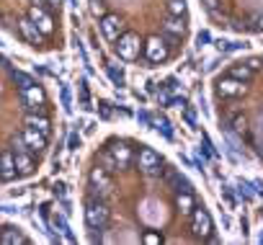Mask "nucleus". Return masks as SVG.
<instances>
[{
    "label": "nucleus",
    "instance_id": "1",
    "mask_svg": "<svg viewBox=\"0 0 263 245\" xmlns=\"http://www.w3.org/2000/svg\"><path fill=\"white\" fill-rule=\"evenodd\" d=\"M106 219H108V209H106V204L101 201V199H88L85 201V222L93 227V230H101L103 224H106Z\"/></svg>",
    "mask_w": 263,
    "mask_h": 245
},
{
    "label": "nucleus",
    "instance_id": "2",
    "mask_svg": "<svg viewBox=\"0 0 263 245\" xmlns=\"http://www.w3.org/2000/svg\"><path fill=\"white\" fill-rule=\"evenodd\" d=\"M119 44H116V54L121 57V60H135L137 54H140V36L137 34H132V31H124V34H119V39H116Z\"/></svg>",
    "mask_w": 263,
    "mask_h": 245
},
{
    "label": "nucleus",
    "instance_id": "3",
    "mask_svg": "<svg viewBox=\"0 0 263 245\" xmlns=\"http://www.w3.org/2000/svg\"><path fill=\"white\" fill-rule=\"evenodd\" d=\"M21 103H24V108L42 111V108H44V103H47L42 85H39V83H34L31 88H24V90H21Z\"/></svg>",
    "mask_w": 263,
    "mask_h": 245
},
{
    "label": "nucleus",
    "instance_id": "4",
    "mask_svg": "<svg viewBox=\"0 0 263 245\" xmlns=\"http://www.w3.org/2000/svg\"><path fill=\"white\" fill-rule=\"evenodd\" d=\"M137 163H140V168H142L147 176H160V173H163V168H160V158H158V153H155V150H150V147L140 150Z\"/></svg>",
    "mask_w": 263,
    "mask_h": 245
},
{
    "label": "nucleus",
    "instance_id": "5",
    "mask_svg": "<svg viewBox=\"0 0 263 245\" xmlns=\"http://www.w3.org/2000/svg\"><path fill=\"white\" fill-rule=\"evenodd\" d=\"M191 230H194V235L206 237V235L212 232V217H209L204 209H194V212H191Z\"/></svg>",
    "mask_w": 263,
    "mask_h": 245
},
{
    "label": "nucleus",
    "instance_id": "6",
    "mask_svg": "<svg viewBox=\"0 0 263 245\" xmlns=\"http://www.w3.org/2000/svg\"><path fill=\"white\" fill-rule=\"evenodd\" d=\"M18 31H21V36H24L29 44H34V47L44 42V34L39 31V26H36L31 18H21V21H18Z\"/></svg>",
    "mask_w": 263,
    "mask_h": 245
},
{
    "label": "nucleus",
    "instance_id": "7",
    "mask_svg": "<svg viewBox=\"0 0 263 245\" xmlns=\"http://www.w3.org/2000/svg\"><path fill=\"white\" fill-rule=\"evenodd\" d=\"M90 186H93V189H101V194H103V196H106V194H111L114 183H111L108 171H103L101 165H96V168L90 171Z\"/></svg>",
    "mask_w": 263,
    "mask_h": 245
},
{
    "label": "nucleus",
    "instance_id": "8",
    "mask_svg": "<svg viewBox=\"0 0 263 245\" xmlns=\"http://www.w3.org/2000/svg\"><path fill=\"white\" fill-rule=\"evenodd\" d=\"M29 18L39 26V31H42L44 36L52 31V18H49V13L44 11V6H31V8H29Z\"/></svg>",
    "mask_w": 263,
    "mask_h": 245
},
{
    "label": "nucleus",
    "instance_id": "9",
    "mask_svg": "<svg viewBox=\"0 0 263 245\" xmlns=\"http://www.w3.org/2000/svg\"><path fill=\"white\" fill-rule=\"evenodd\" d=\"M101 31H103V36L106 39H111V42H116L119 39V34H121V18L119 16H103L101 18Z\"/></svg>",
    "mask_w": 263,
    "mask_h": 245
},
{
    "label": "nucleus",
    "instance_id": "10",
    "mask_svg": "<svg viewBox=\"0 0 263 245\" xmlns=\"http://www.w3.org/2000/svg\"><path fill=\"white\" fill-rule=\"evenodd\" d=\"M145 54H147L150 62H163V60L168 57V49H165V44H163L158 36H153V39H147V44H145Z\"/></svg>",
    "mask_w": 263,
    "mask_h": 245
},
{
    "label": "nucleus",
    "instance_id": "11",
    "mask_svg": "<svg viewBox=\"0 0 263 245\" xmlns=\"http://www.w3.org/2000/svg\"><path fill=\"white\" fill-rule=\"evenodd\" d=\"M248 88L242 85V80H235V78H222V80H217V93L219 96H240V93H245Z\"/></svg>",
    "mask_w": 263,
    "mask_h": 245
},
{
    "label": "nucleus",
    "instance_id": "12",
    "mask_svg": "<svg viewBox=\"0 0 263 245\" xmlns=\"http://www.w3.org/2000/svg\"><path fill=\"white\" fill-rule=\"evenodd\" d=\"M18 173H16V160H13V153H0V178L3 181H13Z\"/></svg>",
    "mask_w": 263,
    "mask_h": 245
},
{
    "label": "nucleus",
    "instance_id": "13",
    "mask_svg": "<svg viewBox=\"0 0 263 245\" xmlns=\"http://www.w3.org/2000/svg\"><path fill=\"white\" fill-rule=\"evenodd\" d=\"M24 140H26V145L31 147V150H44L47 147V135H42L39 129H34V127H26L24 129Z\"/></svg>",
    "mask_w": 263,
    "mask_h": 245
},
{
    "label": "nucleus",
    "instance_id": "14",
    "mask_svg": "<svg viewBox=\"0 0 263 245\" xmlns=\"http://www.w3.org/2000/svg\"><path fill=\"white\" fill-rule=\"evenodd\" d=\"M26 127H34V129H39V132L47 135V137H49V129H52L49 119L42 116V114H29V116H26Z\"/></svg>",
    "mask_w": 263,
    "mask_h": 245
},
{
    "label": "nucleus",
    "instance_id": "15",
    "mask_svg": "<svg viewBox=\"0 0 263 245\" xmlns=\"http://www.w3.org/2000/svg\"><path fill=\"white\" fill-rule=\"evenodd\" d=\"M108 153L114 155V160H116V165H119V168H126V165L132 163V150H129L126 145H114Z\"/></svg>",
    "mask_w": 263,
    "mask_h": 245
},
{
    "label": "nucleus",
    "instance_id": "16",
    "mask_svg": "<svg viewBox=\"0 0 263 245\" xmlns=\"http://www.w3.org/2000/svg\"><path fill=\"white\" fill-rule=\"evenodd\" d=\"M13 160H16V173H18V176H29V173L34 171V160H31L29 153H16Z\"/></svg>",
    "mask_w": 263,
    "mask_h": 245
},
{
    "label": "nucleus",
    "instance_id": "17",
    "mask_svg": "<svg viewBox=\"0 0 263 245\" xmlns=\"http://www.w3.org/2000/svg\"><path fill=\"white\" fill-rule=\"evenodd\" d=\"M163 29H165L168 34H173V36H181V34L186 31V26H183L181 16H168V18H165V24H163Z\"/></svg>",
    "mask_w": 263,
    "mask_h": 245
},
{
    "label": "nucleus",
    "instance_id": "18",
    "mask_svg": "<svg viewBox=\"0 0 263 245\" xmlns=\"http://www.w3.org/2000/svg\"><path fill=\"white\" fill-rule=\"evenodd\" d=\"M168 181L176 186V191H178V194H194V186H191L181 173H168Z\"/></svg>",
    "mask_w": 263,
    "mask_h": 245
},
{
    "label": "nucleus",
    "instance_id": "19",
    "mask_svg": "<svg viewBox=\"0 0 263 245\" xmlns=\"http://www.w3.org/2000/svg\"><path fill=\"white\" fill-rule=\"evenodd\" d=\"M230 78H235V80H242V83H245V80H250V78H253V70H250L248 65H232V67H230Z\"/></svg>",
    "mask_w": 263,
    "mask_h": 245
},
{
    "label": "nucleus",
    "instance_id": "20",
    "mask_svg": "<svg viewBox=\"0 0 263 245\" xmlns=\"http://www.w3.org/2000/svg\"><path fill=\"white\" fill-rule=\"evenodd\" d=\"M0 242H3V245H13V242H26V237L21 232H16V230H6L3 235H0Z\"/></svg>",
    "mask_w": 263,
    "mask_h": 245
},
{
    "label": "nucleus",
    "instance_id": "21",
    "mask_svg": "<svg viewBox=\"0 0 263 245\" xmlns=\"http://www.w3.org/2000/svg\"><path fill=\"white\" fill-rule=\"evenodd\" d=\"M11 78H13V80L21 85V90H24V88H31V85L36 83L31 75H26V72H18V70H13V72H11Z\"/></svg>",
    "mask_w": 263,
    "mask_h": 245
},
{
    "label": "nucleus",
    "instance_id": "22",
    "mask_svg": "<svg viewBox=\"0 0 263 245\" xmlns=\"http://www.w3.org/2000/svg\"><path fill=\"white\" fill-rule=\"evenodd\" d=\"M98 160H101L98 165H101L103 171H108V173L119 171V165H116V160H114V155H111V153H101V158H98Z\"/></svg>",
    "mask_w": 263,
    "mask_h": 245
},
{
    "label": "nucleus",
    "instance_id": "23",
    "mask_svg": "<svg viewBox=\"0 0 263 245\" xmlns=\"http://www.w3.org/2000/svg\"><path fill=\"white\" fill-rule=\"evenodd\" d=\"M178 209L183 214H191L194 212V196L191 194H178Z\"/></svg>",
    "mask_w": 263,
    "mask_h": 245
},
{
    "label": "nucleus",
    "instance_id": "24",
    "mask_svg": "<svg viewBox=\"0 0 263 245\" xmlns=\"http://www.w3.org/2000/svg\"><path fill=\"white\" fill-rule=\"evenodd\" d=\"M168 11H171V16H183L186 13V0H168Z\"/></svg>",
    "mask_w": 263,
    "mask_h": 245
},
{
    "label": "nucleus",
    "instance_id": "25",
    "mask_svg": "<svg viewBox=\"0 0 263 245\" xmlns=\"http://www.w3.org/2000/svg\"><path fill=\"white\" fill-rule=\"evenodd\" d=\"M106 70H108V75H111V80H114V83H116V85L121 88V85H124V72H121V70H116L114 65H106Z\"/></svg>",
    "mask_w": 263,
    "mask_h": 245
},
{
    "label": "nucleus",
    "instance_id": "26",
    "mask_svg": "<svg viewBox=\"0 0 263 245\" xmlns=\"http://www.w3.org/2000/svg\"><path fill=\"white\" fill-rule=\"evenodd\" d=\"M13 150H16V153H29V150H31V147L26 145L24 135H16V137H13Z\"/></svg>",
    "mask_w": 263,
    "mask_h": 245
},
{
    "label": "nucleus",
    "instance_id": "27",
    "mask_svg": "<svg viewBox=\"0 0 263 245\" xmlns=\"http://www.w3.org/2000/svg\"><path fill=\"white\" fill-rule=\"evenodd\" d=\"M80 106H83V108H90V96H88L85 83H80Z\"/></svg>",
    "mask_w": 263,
    "mask_h": 245
},
{
    "label": "nucleus",
    "instance_id": "28",
    "mask_svg": "<svg viewBox=\"0 0 263 245\" xmlns=\"http://www.w3.org/2000/svg\"><path fill=\"white\" fill-rule=\"evenodd\" d=\"M90 11L93 16H103V0H90Z\"/></svg>",
    "mask_w": 263,
    "mask_h": 245
},
{
    "label": "nucleus",
    "instance_id": "29",
    "mask_svg": "<svg viewBox=\"0 0 263 245\" xmlns=\"http://www.w3.org/2000/svg\"><path fill=\"white\" fill-rule=\"evenodd\" d=\"M232 129H235V132H240V135L245 132V119H242V116H237V119L232 121Z\"/></svg>",
    "mask_w": 263,
    "mask_h": 245
},
{
    "label": "nucleus",
    "instance_id": "30",
    "mask_svg": "<svg viewBox=\"0 0 263 245\" xmlns=\"http://www.w3.org/2000/svg\"><path fill=\"white\" fill-rule=\"evenodd\" d=\"M62 106H65L67 114L72 111V106H70V90H67V88H62Z\"/></svg>",
    "mask_w": 263,
    "mask_h": 245
},
{
    "label": "nucleus",
    "instance_id": "31",
    "mask_svg": "<svg viewBox=\"0 0 263 245\" xmlns=\"http://www.w3.org/2000/svg\"><path fill=\"white\" fill-rule=\"evenodd\" d=\"M78 147H80V137L72 132V135H70V140H67V150H78Z\"/></svg>",
    "mask_w": 263,
    "mask_h": 245
},
{
    "label": "nucleus",
    "instance_id": "32",
    "mask_svg": "<svg viewBox=\"0 0 263 245\" xmlns=\"http://www.w3.org/2000/svg\"><path fill=\"white\" fill-rule=\"evenodd\" d=\"M245 65H248V67H250V70H258V67H263V65H260V60H258V57H250V60H248V62H245Z\"/></svg>",
    "mask_w": 263,
    "mask_h": 245
},
{
    "label": "nucleus",
    "instance_id": "33",
    "mask_svg": "<svg viewBox=\"0 0 263 245\" xmlns=\"http://www.w3.org/2000/svg\"><path fill=\"white\" fill-rule=\"evenodd\" d=\"M158 103H163V106H165V103H171V96H168L165 90H158Z\"/></svg>",
    "mask_w": 263,
    "mask_h": 245
},
{
    "label": "nucleus",
    "instance_id": "34",
    "mask_svg": "<svg viewBox=\"0 0 263 245\" xmlns=\"http://www.w3.org/2000/svg\"><path fill=\"white\" fill-rule=\"evenodd\" d=\"M101 106V116L103 119H111V108H108V103H98Z\"/></svg>",
    "mask_w": 263,
    "mask_h": 245
},
{
    "label": "nucleus",
    "instance_id": "35",
    "mask_svg": "<svg viewBox=\"0 0 263 245\" xmlns=\"http://www.w3.org/2000/svg\"><path fill=\"white\" fill-rule=\"evenodd\" d=\"M137 119L142 121V124H150V114H147V111H140V114H137Z\"/></svg>",
    "mask_w": 263,
    "mask_h": 245
},
{
    "label": "nucleus",
    "instance_id": "36",
    "mask_svg": "<svg viewBox=\"0 0 263 245\" xmlns=\"http://www.w3.org/2000/svg\"><path fill=\"white\" fill-rule=\"evenodd\" d=\"M47 6H49V8H60L62 0H47Z\"/></svg>",
    "mask_w": 263,
    "mask_h": 245
},
{
    "label": "nucleus",
    "instance_id": "37",
    "mask_svg": "<svg viewBox=\"0 0 263 245\" xmlns=\"http://www.w3.org/2000/svg\"><path fill=\"white\" fill-rule=\"evenodd\" d=\"M204 6H206L209 11H214V8H217V0H204Z\"/></svg>",
    "mask_w": 263,
    "mask_h": 245
},
{
    "label": "nucleus",
    "instance_id": "38",
    "mask_svg": "<svg viewBox=\"0 0 263 245\" xmlns=\"http://www.w3.org/2000/svg\"><path fill=\"white\" fill-rule=\"evenodd\" d=\"M31 6H47V0H31Z\"/></svg>",
    "mask_w": 263,
    "mask_h": 245
},
{
    "label": "nucleus",
    "instance_id": "39",
    "mask_svg": "<svg viewBox=\"0 0 263 245\" xmlns=\"http://www.w3.org/2000/svg\"><path fill=\"white\" fill-rule=\"evenodd\" d=\"M260 26H263V18H260Z\"/></svg>",
    "mask_w": 263,
    "mask_h": 245
}]
</instances>
